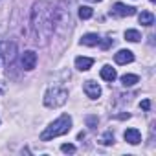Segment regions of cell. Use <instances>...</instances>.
Returning <instances> with one entry per match:
<instances>
[{
    "label": "cell",
    "instance_id": "obj_17",
    "mask_svg": "<svg viewBox=\"0 0 156 156\" xmlns=\"http://www.w3.org/2000/svg\"><path fill=\"white\" fill-rule=\"evenodd\" d=\"M98 123H99L98 116H87V125H88L90 129H96V127H98Z\"/></svg>",
    "mask_w": 156,
    "mask_h": 156
},
{
    "label": "cell",
    "instance_id": "obj_2",
    "mask_svg": "<svg viewBox=\"0 0 156 156\" xmlns=\"http://www.w3.org/2000/svg\"><path fill=\"white\" fill-rule=\"evenodd\" d=\"M70 130H72V118L68 114H62L53 123H50V127H46V130L41 134V140L42 141H50V140H53L57 136H62V134H66Z\"/></svg>",
    "mask_w": 156,
    "mask_h": 156
},
{
    "label": "cell",
    "instance_id": "obj_16",
    "mask_svg": "<svg viewBox=\"0 0 156 156\" xmlns=\"http://www.w3.org/2000/svg\"><path fill=\"white\" fill-rule=\"evenodd\" d=\"M92 15H94V9H92V8H88V6H81V8H79V19L88 20Z\"/></svg>",
    "mask_w": 156,
    "mask_h": 156
},
{
    "label": "cell",
    "instance_id": "obj_14",
    "mask_svg": "<svg viewBox=\"0 0 156 156\" xmlns=\"http://www.w3.org/2000/svg\"><path fill=\"white\" fill-rule=\"evenodd\" d=\"M138 81H140V77L134 75V73H125V75H121V83H123V87H134Z\"/></svg>",
    "mask_w": 156,
    "mask_h": 156
},
{
    "label": "cell",
    "instance_id": "obj_7",
    "mask_svg": "<svg viewBox=\"0 0 156 156\" xmlns=\"http://www.w3.org/2000/svg\"><path fill=\"white\" fill-rule=\"evenodd\" d=\"M83 90H85L87 98H90V99H98L101 96V87L98 83H94V81H87L85 87H83Z\"/></svg>",
    "mask_w": 156,
    "mask_h": 156
},
{
    "label": "cell",
    "instance_id": "obj_21",
    "mask_svg": "<svg viewBox=\"0 0 156 156\" xmlns=\"http://www.w3.org/2000/svg\"><path fill=\"white\" fill-rule=\"evenodd\" d=\"M140 107H141L143 110H149V108H151V101H149V99H143V101L140 103Z\"/></svg>",
    "mask_w": 156,
    "mask_h": 156
},
{
    "label": "cell",
    "instance_id": "obj_10",
    "mask_svg": "<svg viewBox=\"0 0 156 156\" xmlns=\"http://www.w3.org/2000/svg\"><path fill=\"white\" fill-rule=\"evenodd\" d=\"M92 64H94V59H90V57H77V59H75V68L81 70V72L90 70Z\"/></svg>",
    "mask_w": 156,
    "mask_h": 156
},
{
    "label": "cell",
    "instance_id": "obj_19",
    "mask_svg": "<svg viewBox=\"0 0 156 156\" xmlns=\"http://www.w3.org/2000/svg\"><path fill=\"white\" fill-rule=\"evenodd\" d=\"M61 151H62V152H75V145L64 143V145H61Z\"/></svg>",
    "mask_w": 156,
    "mask_h": 156
},
{
    "label": "cell",
    "instance_id": "obj_6",
    "mask_svg": "<svg viewBox=\"0 0 156 156\" xmlns=\"http://www.w3.org/2000/svg\"><path fill=\"white\" fill-rule=\"evenodd\" d=\"M112 13H114L116 17H132V15H136V8L125 6V4H121V2H116V4L112 6Z\"/></svg>",
    "mask_w": 156,
    "mask_h": 156
},
{
    "label": "cell",
    "instance_id": "obj_12",
    "mask_svg": "<svg viewBox=\"0 0 156 156\" xmlns=\"http://www.w3.org/2000/svg\"><path fill=\"white\" fill-rule=\"evenodd\" d=\"M99 41H101V39H99L98 33H87V35H83L81 44H83V46H98Z\"/></svg>",
    "mask_w": 156,
    "mask_h": 156
},
{
    "label": "cell",
    "instance_id": "obj_20",
    "mask_svg": "<svg viewBox=\"0 0 156 156\" xmlns=\"http://www.w3.org/2000/svg\"><path fill=\"white\" fill-rule=\"evenodd\" d=\"M99 44H101V48H103V50H108V48H110V46L114 44V41H112V39H105L103 42L99 41Z\"/></svg>",
    "mask_w": 156,
    "mask_h": 156
},
{
    "label": "cell",
    "instance_id": "obj_22",
    "mask_svg": "<svg viewBox=\"0 0 156 156\" xmlns=\"http://www.w3.org/2000/svg\"><path fill=\"white\" fill-rule=\"evenodd\" d=\"M90 2H101V0H90Z\"/></svg>",
    "mask_w": 156,
    "mask_h": 156
},
{
    "label": "cell",
    "instance_id": "obj_11",
    "mask_svg": "<svg viewBox=\"0 0 156 156\" xmlns=\"http://www.w3.org/2000/svg\"><path fill=\"white\" fill-rule=\"evenodd\" d=\"M101 77H103L105 81H108V83H114L116 77H118V73H116V70L112 66H103L101 68Z\"/></svg>",
    "mask_w": 156,
    "mask_h": 156
},
{
    "label": "cell",
    "instance_id": "obj_5",
    "mask_svg": "<svg viewBox=\"0 0 156 156\" xmlns=\"http://www.w3.org/2000/svg\"><path fill=\"white\" fill-rule=\"evenodd\" d=\"M20 64H22V68L24 70H33L35 66H37V53L33 51V50H28V51H24L22 53V59H20Z\"/></svg>",
    "mask_w": 156,
    "mask_h": 156
},
{
    "label": "cell",
    "instance_id": "obj_3",
    "mask_svg": "<svg viewBox=\"0 0 156 156\" xmlns=\"http://www.w3.org/2000/svg\"><path fill=\"white\" fill-rule=\"evenodd\" d=\"M68 101V92L61 87H51L46 96H44V105L48 108H57V107H62L64 103Z\"/></svg>",
    "mask_w": 156,
    "mask_h": 156
},
{
    "label": "cell",
    "instance_id": "obj_4",
    "mask_svg": "<svg viewBox=\"0 0 156 156\" xmlns=\"http://www.w3.org/2000/svg\"><path fill=\"white\" fill-rule=\"evenodd\" d=\"M15 55H17V44H15V42H9V41H0V57L4 59V62H6L8 66H11V64H13Z\"/></svg>",
    "mask_w": 156,
    "mask_h": 156
},
{
    "label": "cell",
    "instance_id": "obj_15",
    "mask_svg": "<svg viewBox=\"0 0 156 156\" xmlns=\"http://www.w3.org/2000/svg\"><path fill=\"white\" fill-rule=\"evenodd\" d=\"M125 39H127L129 42H138V41L141 39V35H140L138 30H127V31H125Z\"/></svg>",
    "mask_w": 156,
    "mask_h": 156
},
{
    "label": "cell",
    "instance_id": "obj_9",
    "mask_svg": "<svg viewBox=\"0 0 156 156\" xmlns=\"http://www.w3.org/2000/svg\"><path fill=\"white\" fill-rule=\"evenodd\" d=\"M114 59H116L118 64H129V62L134 61V53H132L130 50H119V51L114 55Z\"/></svg>",
    "mask_w": 156,
    "mask_h": 156
},
{
    "label": "cell",
    "instance_id": "obj_1",
    "mask_svg": "<svg viewBox=\"0 0 156 156\" xmlns=\"http://www.w3.org/2000/svg\"><path fill=\"white\" fill-rule=\"evenodd\" d=\"M31 28L37 44H46L53 33V9L46 2H35L31 11Z\"/></svg>",
    "mask_w": 156,
    "mask_h": 156
},
{
    "label": "cell",
    "instance_id": "obj_24",
    "mask_svg": "<svg viewBox=\"0 0 156 156\" xmlns=\"http://www.w3.org/2000/svg\"><path fill=\"white\" fill-rule=\"evenodd\" d=\"M151 2H154V0H151Z\"/></svg>",
    "mask_w": 156,
    "mask_h": 156
},
{
    "label": "cell",
    "instance_id": "obj_23",
    "mask_svg": "<svg viewBox=\"0 0 156 156\" xmlns=\"http://www.w3.org/2000/svg\"><path fill=\"white\" fill-rule=\"evenodd\" d=\"M2 90H4V88H2V85H0V94H2Z\"/></svg>",
    "mask_w": 156,
    "mask_h": 156
},
{
    "label": "cell",
    "instance_id": "obj_13",
    "mask_svg": "<svg viewBox=\"0 0 156 156\" xmlns=\"http://www.w3.org/2000/svg\"><path fill=\"white\" fill-rule=\"evenodd\" d=\"M138 20H140V24H143V26H152V24H154V15L149 13V11H141V13L138 15Z\"/></svg>",
    "mask_w": 156,
    "mask_h": 156
},
{
    "label": "cell",
    "instance_id": "obj_8",
    "mask_svg": "<svg viewBox=\"0 0 156 156\" xmlns=\"http://www.w3.org/2000/svg\"><path fill=\"white\" fill-rule=\"evenodd\" d=\"M123 138H125L127 143H130V145H138V143L141 141V132H140L138 129H127L125 134H123Z\"/></svg>",
    "mask_w": 156,
    "mask_h": 156
},
{
    "label": "cell",
    "instance_id": "obj_18",
    "mask_svg": "<svg viewBox=\"0 0 156 156\" xmlns=\"http://www.w3.org/2000/svg\"><path fill=\"white\" fill-rule=\"evenodd\" d=\"M101 143H105V145L114 143V134H112V132H107V134H105V138L101 140Z\"/></svg>",
    "mask_w": 156,
    "mask_h": 156
}]
</instances>
